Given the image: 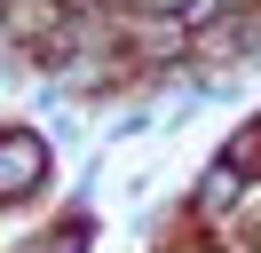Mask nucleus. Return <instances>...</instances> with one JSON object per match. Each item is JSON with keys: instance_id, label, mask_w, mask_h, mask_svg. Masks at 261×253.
Returning a JSON list of instances; mask_svg holds the SVG:
<instances>
[{"instance_id": "obj_1", "label": "nucleus", "mask_w": 261, "mask_h": 253, "mask_svg": "<svg viewBox=\"0 0 261 253\" xmlns=\"http://www.w3.org/2000/svg\"><path fill=\"white\" fill-rule=\"evenodd\" d=\"M40 166H48V150H40L32 135H8V142H0V190H8V198H16L24 182H40Z\"/></svg>"}]
</instances>
